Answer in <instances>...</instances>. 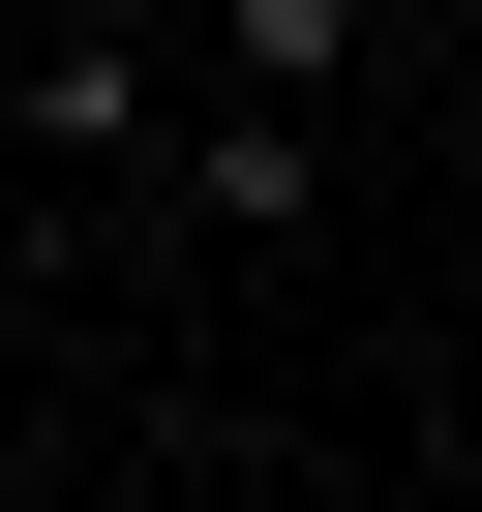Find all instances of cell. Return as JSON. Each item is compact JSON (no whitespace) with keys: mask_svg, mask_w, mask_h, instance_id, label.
Instances as JSON below:
<instances>
[{"mask_svg":"<svg viewBox=\"0 0 482 512\" xmlns=\"http://www.w3.org/2000/svg\"><path fill=\"white\" fill-rule=\"evenodd\" d=\"M121 31H211V0H121Z\"/></svg>","mask_w":482,"mask_h":512,"instance_id":"obj_4","label":"cell"},{"mask_svg":"<svg viewBox=\"0 0 482 512\" xmlns=\"http://www.w3.org/2000/svg\"><path fill=\"white\" fill-rule=\"evenodd\" d=\"M151 121H181V61L121 31V0H61V31H0V151H61V181H121Z\"/></svg>","mask_w":482,"mask_h":512,"instance_id":"obj_1","label":"cell"},{"mask_svg":"<svg viewBox=\"0 0 482 512\" xmlns=\"http://www.w3.org/2000/svg\"><path fill=\"white\" fill-rule=\"evenodd\" d=\"M151 151H181V211H211V241H302V211H332V121H272V91H181Z\"/></svg>","mask_w":482,"mask_h":512,"instance_id":"obj_2","label":"cell"},{"mask_svg":"<svg viewBox=\"0 0 482 512\" xmlns=\"http://www.w3.org/2000/svg\"><path fill=\"white\" fill-rule=\"evenodd\" d=\"M392 31H362V0H211V91H272V121H332Z\"/></svg>","mask_w":482,"mask_h":512,"instance_id":"obj_3","label":"cell"}]
</instances>
